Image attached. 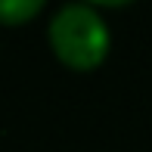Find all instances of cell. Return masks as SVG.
<instances>
[{
    "mask_svg": "<svg viewBox=\"0 0 152 152\" xmlns=\"http://www.w3.org/2000/svg\"><path fill=\"white\" fill-rule=\"evenodd\" d=\"M50 47L62 65L75 72H90L109 53L106 22L93 6L84 3L62 6L50 22Z\"/></svg>",
    "mask_w": 152,
    "mask_h": 152,
    "instance_id": "cell-1",
    "label": "cell"
},
{
    "mask_svg": "<svg viewBox=\"0 0 152 152\" xmlns=\"http://www.w3.org/2000/svg\"><path fill=\"white\" fill-rule=\"evenodd\" d=\"M40 10H44L40 0H0V25H10V28L25 25Z\"/></svg>",
    "mask_w": 152,
    "mask_h": 152,
    "instance_id": "cell-2",
    "label": "cell"
}]
</instances>
